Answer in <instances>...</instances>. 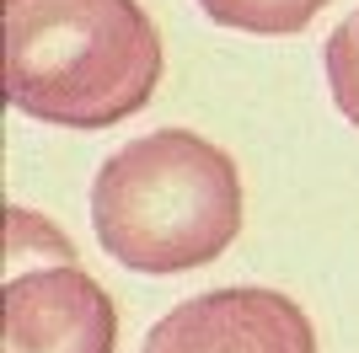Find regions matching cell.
<instances>
[{
    "instance_id": "5b68a950",
    "label": "cell",
    "mask_w": 359,
    "mask_h": 353,
    "mask_svg": "<svg viewBox=\"0 0 359 353\" xmlns=\"http://www.w3.org/2000/svg\"><path fill=\"white\" fill-rule=\"evenodd\" d=\"M332 0H198V11L215 27L257 32V38H290L316 22V11H327Z\"/></svg>"
},
{
    "instance_id": "277c9868",
    "label": "cell",
    "mask_w": 359,
    "mask_h": 353,
    "mask_svg": "<svg viewBox=\"0 0 359 353\" xmlns=\"http://www.w3.org/2000/svg\"><path fill=\"white\" fill-rule=\"evenodd\" d=\"M140 353H316V326L290 294L236 284L172 305Z\"/></svg>"
},
{
    "instance_id": "3957f363",
    "label": "cell",
    "mask_w": 359,
    "mask_h": 353,
    "mask_svg": "<svg viewBox=\"0 0 359 353\" xmlns=\"http://www.w3.org/2000/svg\"><path fill=\"white\" fill-rule=\"evenodd\" d=\"M0 353H118V305L38 209H6Z\"/></svg>"
},
{
    "instance_id": "7a4b0ae2",
    "label": "cell",
    "mask_w": 359,
    "mask_h": 353,
    "mask_svg": "<svg viewBox=\"0 0 359 353\" xmlns=\"http://www.w3.org/2000/svg\"><path fill=\"white\" fill-rule=\"evenodd\" d=\"M161 27L140 0H6V97L60 129H113L156 97Z\"/></svg>"
},
{
    "instance_id": "6da1fadb",
    "label": "cell",
    "mask_w": 359,
    "mask_h": 353,
    "mask_svg": "<svg viewBox=\"0 0 359 353\" xmlns=\"http://www.w3.org/2000/svg\"><path fill=\"white\" fill-rule=\"evenodd\" d=\"M241 172L194 129H150L113 150L91 182V230L129 273L177 279L241 235Z\"/></svg>"
},
{
    "instance_id": "8992f818",
    "label": "cell",
    "mask_w": 359,
    "mask_h": 353,
    "mask_svg": "<svg viewBox=\"0 0 359 353\" xmlns=\"http://www.w3.org/2000/svg\"><path fill=\"white\" fill-rule=\"evenodd\" d=\"M322 70H327V91H332V102H338V113L359 129V11L344 16V22L327 32Z\"/></svg>"
}]
</instances>
